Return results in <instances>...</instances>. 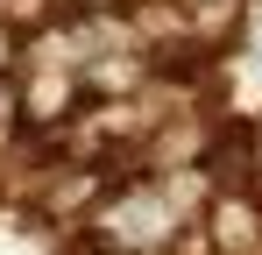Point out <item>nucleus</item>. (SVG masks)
Here are the masks:
<instances>
[{
    "mask_svg": "<svg viewBox=\"0 0 262 255\" xmlns=\"http://www.w3.org/2000/svg\"><path fill=\"white\" fill-rule=\"evenodd\" d=\"M177 227H184V213L170 206V192H163V177H135V184H114L85 220V255H149L177 241Z\"/></svg>",
    "mask_w": 262,
    "mask_h": 255,
    "instance_id": "nucleus-1",
    "label": "nucleus"
},
{
    "mask_svg": "<svg viewBox=\"0 0 262 255\" xmlns=\"http://www.w3.org/2000/svg\"><path fill=\"white\" fill-rule=\"evenodd\" d=\"M199 241L213 255H262V192H213Z\"/></svg>",
    "mask_w": 262,
    "mask_h": 255,
    "instance_id": "nucleus-2",
    "label": "nucleus"
},
{
    "mask_svg": "<svg viewBox=\"0 0 262 255\" xmlns=\"http://www.w3.org/2000/svg\"><path fill=\"white\" fill-rule=\"evenodd\" d=\"M78 71H85V92H92V99H106V92H135L149 64H142V57H85Z\"/></svg>",
    "mask_w": 262,
    "mask_h": 255,
    "instance_id": "nucleus-3",
    "label": "nucleus"
},
{
    "mask_svg": "<svg viewBox=\"0 0 262 255\" xmlns=\"http://www.w3.org/2000/svg\"><path fill=\"white\" fill-rule=\"evenodd\" d=\"M7 71H14V22L0 14V78H7Z\"/></svg>",
    "mask_w": 262,
    "mask_h": 255,
    "instance_id": "nucleus-4",
    "label": "nucleus"
},
{
    "mask_svg": "<svg viewBox=\"0 0 262 255\" xmlns=\"http://www.w3.org/2000/svg\"><path fill=\"white\" fill-rule=\"evenodd\" d=\"M191 7H213V0H191Z\"/></svg>",
    "mask_w": 262,
    "mask_h": 255,
    "instance_id": "nucleus-5",
    "label": "nucleus"
}]
</instances>
